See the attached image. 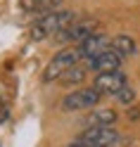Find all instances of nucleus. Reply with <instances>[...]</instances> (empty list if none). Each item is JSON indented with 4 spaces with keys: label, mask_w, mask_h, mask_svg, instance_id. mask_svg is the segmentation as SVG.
<instances>
[{
    "label": "nucleus",
    "mask_w": 140,
    "mask_h": 147,
    "mask_svg": "<svg viewBox=\"0 0 140 147\" xmlns=\"http://www.w3.org/2000/svg\"><path fill=\"white\" fill-rule=\"evenodd\" d=\"M71 24H76V14H74L71 10L48 12L31 26V38L33 40H43V38H48V36H57L62 31H67Z\"/></svg>",
    "instance_id": "f257e3e1"
},
{
    "label": "nucleus",
    "mask_w": 140,
    "mask_h": 147,
    "mask_svg": "<svg viewBox=\"0 0 140 147\" xmlns=\"http://www.w3.org/2000/svg\"><path fill=\"white\" fill-rule=\"evenodd\" d=\"M78 59H81V57H78V50H76V48H74V50H71V48L60 50V52L48 62V67H45V71H43V83L60 81L69 69L76 67V62H78Z\"/></svg>",
    "instance_id": "f03ea898"
},
{
    "label": "nucleus",
    "mask_w": 140,
    "mask_h": 147,
    "mask_svg": "<svg viewBox=\"0 0 140 147\" xmlns=\"http://www.w3.org/2000/svg\"><path fill=\"white\" fill-rule=\"evenodd\" d=\"M102 100V95L97 93L95 88H78L74 90V93L64 95L62 100V109H67V112H78V109H93L97 102Z\"/></svg>",
    "instance_id": "7ed1b4c3"
},
{
    "label": "nucleus",
    "mask_w": 140,
    "mask_h": 147,
    "mask_svg": "<svg viewBox=\"0 0 140 147\" xmlns=\"http://www.w3.org/2000/svg\"><path fill=\"white\" fill-rule=\"evenodd\" d=\"M76 140L83 142L86 147H116L121 135L114 128H86Z\"/></svg>",
    "instance_id": "20e7f679"
},
{
    "label": "nucleus",
    "mask_w": 140,
    "mask_h": 147,
    "mask_svg": "<svg viewBox=\"0 0 140 147\" xmlns=\"http://www.w3.org/2000/svg\"><path fill=\"white\" fill-rule=\"evenodd\" d=\"M126 83V76L121 71H105V74H97L95 81H93V88L97 90L100 95H116Z\"/></svg>",
    "instance_id": "39448f33"
},
{
    "label": "nucleus",
    "mask_w": 140,
    "mask_h": 147,
    "mask_svg": "<svg viewBox=\"0 0 140 147\" xmlns=\"http://www.w3.org/2000/svg\"><path fill=\"white\" fill-rule=\"evenodd\" d=\"M109 45H112V40L107 38L105 33H95V36H90V38H86L83 43H78V57H83V59H95V57H100L102 52H107L109 50Z\"/></svg>",
    "instance_id": "423d86ee"
},
{
    "label": "nucleus",
    "mask_w": 140,
    "mask_h": 147,
    "mask_svg": "<svg viewBox=\"0 0 140 147\" xmlns=\"http://www.w3.org/2000/svg\"><path fill=\"white\" fill-rule=\"evenodd\" d=\"M95 22H90V19H86V22H76V24H71L67 31H62V33H57V38L60 40H74V43H83L86 38H90V36H95Z\"/></svg>",
    "instance_id": "0eeeda50"
},
{
    "label": "nucleus",
    "mask_w": 140,
    "mask_h": 147,
    "mask_svg": "<svg viewBox=\"0 0 140 147\" xmlns=\"http://www.w3.org/2000/svg\"><path fill=\"white\" fill-rule=\"evenodd\" d=\"M121 62H124V57H121L116 50H112V48H109L107 52H102L100 57L90 59V62H88V69L97 71V74H105V71H119Z\"/></svg>",
    "instance_id": "6e6552de"
},
{
    "label": "nucleus",
    "mask_w": 140,
    "mask_h": 147,
    "mask_svg": "<svg viewBox=\"0 0 140 147\" xmlns=\"http://www.w3.org/2000/svg\"><path fill=\"white\" fill-rule=\"evenodd\" d=\"M116 119H119V116H116L114 109L102 107V109H93V112L83 119V123H86L88 128H114Z\"/></svg>",
    "instance_id": "1a4fd4ad"
},
{
    "label": "nucleus",
    "mask_w": 140,
    "mask_h": 147,
    "mask_svg": "<svg viewBox=\"0 0 140 147\" xmlns=\"http://www.w3.org/2000/svg\"><path fill=\"white\" fill-rule=\"evenodd\" d=\"M112 50H116L121 57H133L138 52V45H135V40L131 38V36L121 33V36H116V38L112 40Z\"/></svg>",
    "instance_id": "9d476101"
},
{
    "label": "nucleus",
    "mask_w": 140,
    "mask_h": 147,
    "mask_svg": "<svg viewBox=\"0 0 140 147\" xmlns=\"http://www.w3.org/2000/svg\"><path fill=\"white\" fill-rule=\"evenodd\" d=\"M62 5V0H22V7L26 12H55Z\"/></svg>",
    "instance_id": "9b49d317"
},
{
    "label": "nucleus",
    "mask_w": 140,
    "mask_h": 147,
    "mask_svg": "<svg viewBox=\"0 0 140 147\" xmlns=\"http://www.w3.org/2000/svg\"><path fill=\"white\" fill-rule=\"evenodd\" d=\"M83 78H86V69H81L78 64H76L74 69H69V71L60 78V83H62V86H74V83H81Z\"/></svg>",
    "instance_id": "f8f14e48"
},
{
    "label": "nucleus",
    "mask_w": 140,
    "mask_h": 147,
    "mask_svg": "<svg viewBox=\"0 0 140 147\" xmlns=\"http://www.w3.org/2000/svg\"><path fill=\"white\" fill-rule=\"evenodd\" d=\"M116 97V102H121V105H126V107H131L135 102V88H131V86H124L119 90V93L114 95Z\"/></svg>",
    "instance_id": "ddd939ff"
},
{
    "label": "nucleus",
    "mask_w": 140,
    "mask_h": 147,
    "mask_svg": "<svg viewBox=\"0 0 140 147\" xmlns=\"http://www.w3.org/2000/svg\"><path fill=\"white\" fill-rule=\"evenodd\" d=\"M7 119H10V109H7V105L0 100V123H5Z\"/></svg>",
    "instance_id": "4468645a"
},
{
    "label": "nucleus",
    "mask_w": 140,
    "mask_h": 147,
    "mask_svg": "<svg viewBox=\"0 0 140 147\" xmlns=\"http://www.w3.org/2000/svg\"><path fill=\"white\" fill-rule=\"evenodd\" d=\"M128 119L131 121H138L140 119V109H128Z\"/></svg>",
    "instance_id": "2eb2a0df"
}]
</instances>
